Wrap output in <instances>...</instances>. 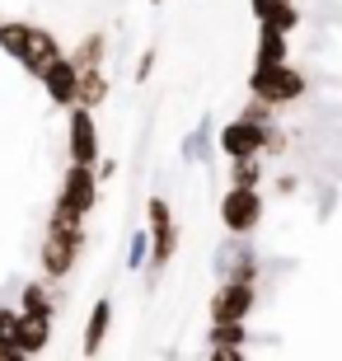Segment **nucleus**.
<instances>
[{
  "instance_id": "27",
  "label": "nucleus",
  "mask_w": 342,
  "mask_h": 361,
  "mask_svg": "<svg viewBox=\"0 0 342 361\" xmlns=\"http://www.w3.org/2000/svg\"><path fill=\"white\" fill-rule=\"evenodd\" d=\"M211 361H249L244 348H211Z\"/></svg>"
},
{
  "instance_id": "6",
  "label": "nucleus",
  "mask_w": 342,
  "mask_h": 361,
  "mask_svg": "<svg viewBox=\"0 0 342 361\" xmlns=\"http://www.w3.org/2000/svg\"><path fill=\"white\" fill-rule=\"evenodd\" d=\"M56 212H71V216H85L99 207V178H94V169H80V164H66V174H61V192H56L52 202Z\"/></svg>"
},
{
  "instance_id": "13",
  "label": "nucleus",
  "mask_w": 342,
  "mask_h": 361,
  "mask_svg": "<svg viewBox=\"0 0 342 361\" xmlns=\"http://www.w3.org/2000/svg\"><path fill=\"white\" fill-rule=\"evenodd\" d=\"M249 10H253L258 24L276 28V33H286V38L300 28V10H295V0H249Z\"/></svg>"
},
{
  "instance_id": "22",
  "label": "nucleus",
  "mask_w": 342,
  "mask_h": 361,
  "mask_svg": "<svg viewBox=\"0 0 342 361\" xmlns=\"http://www.w3.org/2000/svg\"><path fill=\"white\" fill-rule=\"evenodd\" d=\"M286 146H291V136L272 122V127L263 132V150H258V155H263V160H276V155H286Z\"/></svg>"
},
{
  "instance_id": "10",
  "label": "nucleus",
  "mask_w": 342,
  "mask_h": 361,
  "mask_svg": "<svg viewBox=\"0 0 342 361\" xmlns=\"http://www.w3.org/2000/svg\"><path fill=\"white\" fill-rule=\"evenodd\" d=\"M263 132L267 127H253V122H244V118H230L216 132V150H221L225 160H253L258 150H263Z\"/></svg>"
},
{
  "instance_id": "2",
  "label": "nucleus",
  "mask_w": 342,
  "mask_h": 361,
  "mask_svg": "<svg viewBox=\"0 0 342 361\" xmlns=\"http://www.w3.org/2000/svg\"><path fill=\"white\" fill-rule=\"evenodd\" d=\"M305 90H310V80L291 61H281V66H253V75H249V99H258L267 108L295 104V99H305Z\"/></svg>"
},
{
  "instance_id": "20",
  "label": "nucleus",
  "mask_w": 342,
  "mask_h": 361,
  "mask_svg": "<svg viewBox=\"0 0 342 361\" xmlns=\"http://www.w3.org/2000/svg\"><path fill=\"white\" fill-rule=\"evenodd\" d=\"M207 343L211 348H244V343H249V329H244V324H211Z\"/></svg>"
},
{
  "instance_id": "3",
  "label": "nucleus",
  "mask_w": 342,
  "mask_h": 361,
  "mask_svg": "<svg viewBox=\"0 0 342 361\" xmlns=\"http://www.w3.org/2000/svg\"><path fill=\"white\" fill-rule=\"evenodd\" d=\"M80 254H85V226H47L42 230V249H38L42 281L71 277V268L80 263Z\"/></svg>"
},
{
  "instance_id": "21",
  "label": "nucleus",
  "mask_w": 342,
  "mask_h": 361,
  "mask_svg": "<svg viewBox=\"0 0 342 361\" xmlns=\"http://www.w3.org/2000/svg\"><path fill=\"white\" fill-rule=\"evenodd\" d=\"M24 33H28V19H0V52H5V56H19Z\"/></svg>"
},
{
  "instance_id": "25",
  "label": "nucleus",
  "mask_w": 342,
  "mask_h": 361,
  "mask_svg": "<svg viewBox=\"0 0 342 361\" xmlns=\"http://www.w3.org/2000/svg\"><path fill=\"white\" fill-rule=\"evenodd\" d=\"M150 71H155V47H145V52H141V61H136V71H132V75H136V85H145V80H150Z\"/></svg>"
},
{
  "instance_id": "9",
  "label": "nucleus",
  "mask_w": 342,
  "mask_h": 361,
  "mask_svg": "<svg viewBox=\"0 0 342 361\" xmlns=\"http://www.w3.org/2000/svg\"><path fill=\"white\" fill-rule=\"evenodd\" d=\"M56 56H66V52H61V42H56V33H52V28L28 24L24 47H19V56H14V61H19V66H24L28 75H33V80H38V75H42L47 66H52Z\"/></svg>"
},
{
  "instance_id": "14",
  "label": "nucleus",
  "mask_w": 342,
  "mask_h": 361,
  "mask_svg": "<svg viewBox=\"0 0 342 361\" xmlns=\"http://www.w3.org/2000/svg\"><path fill=\"white\" fill-rule=\"evenodd\" d=\"M108 329H113V300H108V295H99V300H94V310H90V319H85L80 352H85V357H99V352H104Z\"/></svg>"
},
{
  "instance_id": "5",
  "label": "nucleus",
  "mask_w": 342,
  "mask_h": 361,
  "mask_svg": "<svg viewBox=\"0 0 342 361\" xmlns=\"http://www.w3.org/2000/svg\"><path fill=\"white\" fill-rule=\"evenodd\" d=\"M66 155H71V164H80V169H94V164L104 160L94 108H71L66 113Z\"/></svg>"
},
{
  "instance_id": "23",
  "label": "nucleus",
  "mask_w": 342,
  "mask_h": 361,
  "mask_svg": "<svg viewBox=\"0 0 342 361\" xmlns=\"http://www.w3.org/2000/svg\"><path fill=\"white\" fill-rule=\"evenodd\" d=\"M145 254H150V240H145V230H132V240H127V268L141 272V268H145Z\"/></svg>"
},
{
  "instance_id": "4",
  "label": "nucleus",
  "mask_w": 342,
  "mask_h": 361,
  "mask_svg": "<svg viewBox=\"0 0 342 361\" xmlns=\"http://www.w3.org/2000/svg\"><path fill=\"white\" fill-rule=\"evenodd\" d=\"M263 216H267L263 188H225V197H221V226H225V235L249 240L253 230L263 226Z\"/></svg>"
},
{
  "instance_id": "17",
  "label": "nucleus",
  "mask_w": 342,
  "mask_h": 361,
  "mask_svg": "<svg viewBox=\"0 0 342 361\" xmlns=\"http://www.w3.org/2000/svg\"><path fill=\"white\" fill-rule=\"evenodd\" d=\"M291 61L286 56V33H276V28L258 24V47H253V66H281Z\"/></svg>"
},
{
  "instance_id": "16",
  "label": "nucleus",
  "mask_w": 342,
  "mask_h": 361,
  "mask_svg": "<svg viewBox=\"0 0 342 361\" xmlns=\"http://www.w3.org/2000/svg\"><path fill=\"white\" fill-rule=\"evenodd\" d=\"M211 155H216V127H211V118H202L197 127L183 136V160L188 164H207Z\"/></svg>"
},
{
  "instance_id": "8",
  "label": "nucleus",
  "mask_w": 342,
  "mask_h": 361,
  "mask_svg": "<svg viewBox=\"0 0 342 361\" xmlns=\"http://www.w3.org/2000/svg\"><path fill=\"white\" fill-rule=\"evenodd\" d=\"M258 249L239 235H225V244L216 249V277L221 281H258Z\"/></svg>"
},
{
  "instance_id": "12",
  "label": "nucleus",
  "mask_w": 342,
  "mask_h": 361,
  "mask_svg": "<svg viewBox=\"0 0 342 361\" xmlns=\"http://www.w3.org/2000/svg\"><path fill=\"white\" fill-rule=\"evenodd\" d=\"M38 80H42V94H47L56 108H75V66H71L66 56H56Z\"/></svg>"
},
{
  "instance_id": "19",
  "label": "nucleus",
  "mask_w": 342,
  "mask_h": 361,
  "mask_svg": "<svg viewBox=\"0 0 342 361\" xmlns=\"http://www.w3.org/2000/svg\"><path fill=\"white\" fill-rule=\"evenodd\" d=\"M19 314H52V291L42 281H28L24 300H19Z\"/></svg>"
},
{
  "instance_id": "24",
  "label": "nucleus",
  "mask_w": 342,
  "mask_h": 361,
  "mask_svg": "<svg viewBox=\"0 0 342 361\" xmlns=\"http://www.w3.org/2000/svg\"><path fill=\"white\" fill-rule=\"evenodd\" d=\"M239 118H244V122H253V127H272V122H276V108H267V104H258V99H249Z\"/></svg>"
},
{
  "instance_id": "15",
  "label": "nucleus",
  "mask_w": 342,
  "mask_h": 361,
  "mask_svg": "<svg viewBox=\"0 0 342 361\" xmlns=\"http://www.w3.org/2000/svg\"><path fill=\"white\" fill-rule=\"evenodd\" d=\"M66 61L75 66V75H80V71H104V61H108V33H104V28L85 33V38H80V47L66 56Z\"/></svg>"
},
{
  "instance_id": "26",
  "label": "nucleus",
  "mask_w": 342,
  "mask_h": 361,
  "mask_svg": "<svg viewBox=\"0 0 342 361\" xmlns=\"http://www.w3.org/2000/svg\"><path fill=\"white\" fill-rule=\"evenodd\" d=\"M14 319H19V310L0 305V343H10V334H14Z\"/></svg>"
},
{
  "instance_id": "29",
  "label": "nucleus",
  "mask_w": 342,
  "mask_h": 361,
  "mask_svg": "<svg viewBox=\"0 0 342 361\" xmlns=\"http://www.w3.org/2000/svg\"><path fill=\"white\" fill-rule=\"evenodd\" d=\"M295 188H300V178H276V192H281V197H291V192H295Z\"/></svg>"
},
{
  "instance_id": "1",
  "label": "nucleus",
  "mask_w": 342,
  "mask_h": 361,
  "mask_svg": "<svg viewBox=\"0 0 342 361\" xmlns=\"http://www.w3.org/2000/svg\"><path fill=\"white\" fill-rule=\"evenodd\" d=\"M145 240H150V254H145V281L155 286V277L169 268V258L178 254V221H173L169 197H150L145 202Z\"/></svg>"
},
{
  "instance_id": "11",
  "label": "nucleus",
  "mask_w": 342,
  "mask_h": 361,
  "mask_svg": "<svg viewBox=\"0 0 342 361\" xmlns=\"http://www.w3.org/2000/svg\"><path fill=\"white\" fill-rule=\"evenodd\" d=\"M10 343L24 352V357H38V352L52 343V314H19Z\"/></svg>"
},
{
  "instance_id": "7",
  "label": "nucleus",
  "mask_w": 342,
  "mask_h": 361,
  "mask_svg": "<svg viewBox=\"0 0 342 361\" xmlns=\"http://www.w3.org/2000/svg\"><path fill=\"white\" fill-rule=\"evenodd\" d=\"M258 305V286L253 281H221L211 295V324H244Z\"/></svg>"
},
{
  "instance_id": "28",
  "label": "nucleus",
  "mask_w": 342,
  "mask_h": 361,
  "mask_svg": "<svg viewBox=\"0 0 342 361\" xmlns=\"http://www.w3.org/2000/svg\"><path fill=\"white\" fill-rule=\"evenodd\" d=\"M0 361H28V357L14 348V343H0Z\"/></svg>"
},
{
  "instance_id": "18",
  "label": "nucleus",
  "mask_w": 342,
  "mask_h": 361,
  "mask_svg": "<svg viewBox=\"0 0 342 361\" xmlns=\"http://www.w3.org/2000/svg\"><path fill=\"white\" fill-rule=\"evenodd\" d=\"M258 183H263V155L230 160V188H258Z\"/></svg>"
},
{
  "instance_id": "30",
  "label": "nucleus",
  "mask_w": 342,
  "mask_h": 361,
  "mask_svg": "<svg viewBox=\"0 0 342 361\" xmlns=\"http://www.w3.org/2000/svg\"><path fill=\"white\" fill-rule=\"evenodd\" d=\"M155 5H164V0H155Z\"/></svg>"
}]
</instances>
